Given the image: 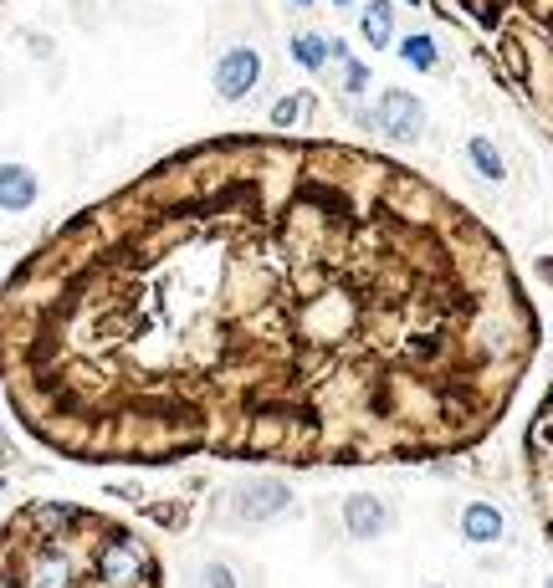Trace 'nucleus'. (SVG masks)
<instances>
[{
	"label": "nucleus",
	"mask_w": 553,
	"mask_h": 588,
	"mask_svg": "<svg viewBox=\"0 0 553 588\" xmlns=\"http://www.w3.org/2000/svg\"><path fill=\"white\" fill-rule=\"evenodd\" d=\"M333 6H349V0H333Z\"/></svg>",
	"instance_id": "a211bd4d"
},
{
	"label": "nucleus",
	"mask_w": 553,
	"mask_h": 588,
	"mask_svg": "<svg viewBox=\"0 0 553 588\" xmlns=\"http://www.w3.org/2000/svg\"><path fill=\"white\" fill-rule=\"evenodd\" d=\"M400 57H405L410 67H420V72H431V67L441 62V52H436V41H431V36H425V31H420V36H410V41H400Z\"/></svg>",
	"instance_id": "4468645a"
},
{
	"label": "nucleus",
	"mask_w": 553,
	"mask_h": 588,
	"mask_svg": "<svg viewBox=\"0 0 553 588\" xmlns=\"http://www.w3.org/2000/svg\"><path fill=\"white\" fill-rule=\"evenodd\" d=\"M297 6H313V0H297Z\"/></svg>",
	"instance_id": "f3484780"
},
{
	"label": "nucleus",
	"mask_w": 553,
	"mask_h": 588,
	"mask_svg": "<svg viewBox=\"0 0 553 588\" xmlns=\"http://www.w3.org/2000/svg\"><path fill=\"white\" fill-rule=\"evenodd\" d=\"M292 57L303 62L308 72H318V67L328 62V41H323L318 31H297V36H292Z\"/></svg>",
	"instance_id": "ddd939ff"
},
{
	"label": "nucleus",
	"mask_w": 553,
	"mask_h": 588,
	"mask_svg": "<svg viewBox=\"0 0 553 588\" xmlns=\"http://www.w3.org/2000/svg\"><path fill=\"white\" fill-rule=\"evenodd\" d=\"M548 588H553V578H548Z\"/></svg>",
	"instance_id": "6ab92c4d"
},
{
	"label": "nucleus",
	"mask_w": 553,
	"mask_h": 588,
	"mask_svg": "<svg viewBox=\"0 0 553 588\" xmlns=\"http://www.w3.org/2000/svg\"><path fill=\"white\" fill-rule=\"evenodd\" d=\"M195 588H236V573L226 563H205L200 578H195Z\"/></svg>",
	"instance_id": "2eb2a0df"
},
{
	"label": "nucleus",
	"mask_w": 553,
	"mask_h": 588,
	"mask_svg": "<svg viewBox=\"0 0 553 588\" xmlns=\"http://www.w3.org/2000/svg\"><path fill=\"white\" fill-rule=\"evenodd\" d=\"M344 87H349V93H364V87H369V67H364V62H349V77H344Z\"/></svg>",
	"instance_id": "dca6fc26"
},
{
	"label": "nucleus",
	"mask_w": 553,
	"mask_h": 588,
	"mask_svg": "<svg viewBox=\"0 0 553 588\" xmlns=\"http://www.w3.org/2000/svg\"><path fill=\"white\" fill-rule=\"evenodd\" d=\"M420 128H425V103L415 93H405V87H390V93L379 98V133H390L400 144H415Z\"/></svg>",
	"instance_id": "20e7f679"
},
{
	"label": "nucleus",
	"mask_w": 553,
	"mask_h": 588,
	"mask_svg": "<svg viewBox=\"0 0 553 588\" xmlns=\"http://www.w3.org/2000/svg\"><path fill=\"white\" fill-rule=\"evenodd\" d=\"M466 154H472V169H477L482 179H492V185H502V179H507V164L497 159V149H492L487 139H472V144H466Z\"/></svg>",
	"instance_id": "f8f14e48"
},
{
	"label": "nucleus",
	"mask_w": 553,
	"mask_h": 588,
	"mask_svg": "<svg viewBox=\"0 0 553 588\" xmlns=\"http://www.w3.org/2000/svg\"><path fill=\"white\" fill-rule=\"evenodd\" d=\"M344 522H349L354 537H379V532L390 527V507L379 502L374 491H354L349 502H344Z\"/></svg>",
	"instance_id": "0eeeda50"
},
{
	"label": "nucleus",
	"mask_w": 553,
	"mask_h": 588,
	"mask_svg": "<svg viewBox=\"0 0 553 588\" xmlns=\"http://www.w3.org/2000/svg\"><path fill=\"white\" fill-rule=\"evenodd\" d=\"M257 82H262V57L251 52V47H231V52L216 62V93H221L226 103H241Z\"/></svg>",
	"instance_id": "39448f33"
},
{
	"label": "nucleus",
	"mask_w": 553,
	"mask_h": 588,
	"mask_svg": "<svg viewBox=\"0 0 553 588\" xmlns=\"http://www.w3.org/2000/svg\"><path fill=\"white\" fill-rule=\"evenodd\" d=\"M36 200V179L21 164H6V210H26Z\"/></svg>",
	"instance_id": "9d476101"
},
{
	"label": "nucleus",
	"mask_w": 553,
	"mask_h": 588,
	"mask_svg": "<svg viewBox=\"0 0 553 588\" xmlns=\"http://www.w3.org/2000/svg\"><path fill=\"white\" fill-rule=\"evenodd\" d=\"M287 502H292V491H287L282 481H251V486L236 496V512H241L246 522H267V517H277Z\"/></svg>",
	"instance_id": "423d86ee"
},
{
	"label": "nucleus",
	"mask_w": 553,
	"mask_h": 588,
	"mask_svg": "<svg viewBox=\"0 0 553 588\" xmlns=\"http://www.w3.org/2000/svg\"><path fill=\"white\" fill-rule=\"evenodd\" d=\"M533 353L487 225L344 144L185 149L6 287L11 410L72 461H425L482 440Z\"/></svg>",
	"instance_id": "f257e3e1"
},
{
	"label": "nucleus",
	"mask_w": 553,
	"mask_h": 588,
	"mask_svg": "<svg viewBox=\"0 0 553 588\" xmlns=\"http://www.w3.org/2000/svg\"><path fill=\"white\" fill-rule=\"evenodd\" d=\"M461 532L472 537V542H502L507 522H502V512L492 502H472V507L461 512Z\"/></svg>",
	"instance_id": "6e6552de"
},
{
	"label": "nucleus",
	"mask_w": 553,
	"mask_h": 588,
	"mask_svg": "<svg viewBox=\"0 0 553 588\" xmlns=\"http://www.w3.org/2000/svg\"><path fill=\"white\" fill-rule=\"evenodd\" d=\"M390 31H395V11H390V0H374V6L364 11V41L374 52H385L390 47Z\"/></svg>",
	"instance_id": "1a4fd4ad"
},
{
	"label": "nucleus",
	"mask_w": 553,
	"mask_h": 588,
	"mask_svg": "<svg viewBox=\"0 0 553 588\" xmlns=\"http://www.w3.org/2000/svg\"><path fill=\"white\" fill-rule=\"evenodd\" d=\"M523 461H528V486H533V507H538L543 537H548V548H553V384H548V394L538 404V415L528 420Z\"/></svg>",
	"instance_id": "7ed1b4c3"
},
{
	"label": "nucleus",
	"mask_w": 553,
	"mask_h": 588,
	"mask_svg": "<svg viewBox=\"0 0 553 588\" xmlns=\"http://www.w3.org/2000/svg\"><path fill=\"white\" fill-rule=\"evenodd\" d=\"M313 108H318V98H313V93H292V98H277V108H272V123H277V128H297V123H303Z\"/></svg>",
	"instance_id": "9b49d317"
},
{
	"label": "nucleus",
	"mask_w": 553,
	"mask_h": 588,
	"mask_svg": "<svg viewBox=\"0 0 553 588\" xmlns=\"http://www.w3.org/2000/svg\"><path fill=\"white\" fill-rule=\"evenodd\" d=\"M6 588H159V558L123 522L36 502L11 517Z\"/></svg>",
	"instance_id": "f03ea898"
}]
</instances>
